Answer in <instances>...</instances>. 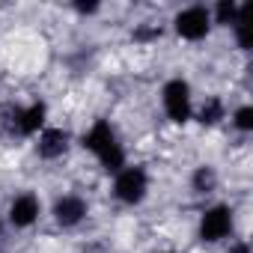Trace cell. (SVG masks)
Here are the masks:
<instances>
[{
  "instance_id": "cell-1",
  "label": "cell",
  "mask_w": 253,
  "mask_h": 253,
  "mask_svg": "<svg viewBox=\"0 0 253 253\" xmlns=\"http://www.w3.org/2000/svg\"><path fill=\"white\" fill-rule=\"evenodd\" d=\"M81 149H86L104 173H119L128 164V152H125V146L116 134V125L110 119H92L86 125L81 134Z\"/></svg>"
},
{
  "instance_id": "cell-2",
  "label": "cell",
  "mask_w": 253,
  "mask_h": 253,
  "mask_svg": "<svg viewBox=\"0 0 253 253\" xmlns=\"http://www.w3.org/2000/svg\"><path fill=\"white\" fill-rule=\"evenodd\" d=\"M235 235V209L229 203H211L197 217V238L203 244H223Z\"/></svg>"
},
{
  "instance_id": "cell-3",
  "label": "cell",
  "mask_w": 253,
  "mask_h": 253,
  "mask_svg": "<svg viewBox=\"0 0 253 253\" xmlns=\"http://www.w3.org/2000/svg\"><path fill=\"white\" fill-rule=\"evenodd\" d=\"M149 188H152V176H149V170L143 164H125L119 173H113L110 194H113L116 203L134 209L149 197Z\"/></svg>"
},
{
  "instance_id": "cell-4",
  "label": "cell",
  "mask_w": 253,
  "mask_h": 253,
  "mask_svg": "<svg viewBox=\"0 0 253 253\" xmlns=\"http://www.w3.org/2000/svg\"><path fill=\"white\" fill-rule=\"evenodd\" d=\"M161 110L173 125H188L194 119V89L188 78H170L161 86Z\"/></svg>"
},
{
  "instance_id": "cell-5",
  "label": "cell",
  "mask_w": 253,
  "mask_h": 253,
  "mask_svg": "<svg viewBox=\"0 0 253 253\" xmlns=\"http://www.w3.org/2000/svg\"><path fill=\"white\" fill-rule=\"evenodd\" d=\"M211 12L209 6L203 3H191V6H182L176 15H173V30L182 42H203L209 39L211 33Z\"/></svg>"
},
{
  "instance_id": "cell-6",
  "label": "cell",
  "mask_w": 253,
  "mask_h": 253,
  "mask_svg": "<svg viewBox=\"0 0 253 253\" xmlns=\"http://www.w3.org/2000/svg\"><path fill=\"white\" fill-rule=\"evenodd\" d=\"M9 131H15L18 137H36L45 125H48V101L36 98L30 104H18L9 107Z\"/></svg>"
},
{
  "instance_id": "cell-7",
  "label": "cell",
  "mask_w": 253,
  "mask_h": 253,
  "mask_svg": "<svg viewBox=\"0 0 253 253\" xmlns=\"http://www.w3.org/2000/svg\"><path fill=\"white\" fill-rule=\"evenodd\" d=\"M39 217H42V197L33 191L15 194L6 206V223L12 229H30L39 223Z\"/></svg>"
},
{
  "instance_id": "cell-8",
  "label": "cell",
  "mask_w": 253,
  "mask_h": 253,
  "mask_svg": "<svg viewBox=\"0 0 253 253\" xmlns=\"http://www.w3.org/2000/svg\"><path fill=\"white\" fill-rule=\"evenodd\" d=\"M51 217L60 229H75L89 217V200L81 194H63L51 206Z\"/></svg>"
},
{
  "instance_id": "cell-9",
  "label": "cell",
  "mask_w": 253,
  "mask_h": 253,
  "mask_svg": "<svg viewBox=\"0 0 253 253\" xmlns=\"http://www.w3.org/2000/svg\"><path fill=\"white\" fill-rule=\"evenodd\" d=\"M72 146V134L60 125H45V128L36 134V155L42 161H60Z\"/></svg>"
},
{
  "instance_id": "cell-10",
  "label": "cell",
  "mask_w": 253,
  "mask_h": 253,
  "mask_svg": "<svg viewBox=\"0 0 253 253\" xmlns=\"http://www.w3.org/2000/svg\"><path fill=\"white\" fill-rule=\"evenodd\" d=\"M229 116V107L220 95H206L200 104H194V119L203 125V128H214Z\"/></svg>"
},
{
  "instance_id": "cell-11",
  "label": "cell",
  "mask_w": 253,
  "mask_h": 253,
  "mask_svg": "<svg viewBox=\"0 0 253 253\" xmlns=\"http://www.w3.org/2000/svg\"><path fill=\"white\" fill-rule=\"evenodd\" d=\"M229 30H232V39H235V48L247 54V51L253 48V39H250V6H247V3L241 6V12H238V18H235V24H232Z\"/></svg>"
},
{
  "instance_id": "cell-12",
  "label": "cell",
  "mask_w": 253,
  "mask_h": 253,
  "mask_svg": "<svg viewBox=\"0 0 253 253\" xmlns=\"http://www.w3.org/2000/svg\"><path fill=\"white\" fill-rule=\"evenodd\" d=\"M244 3H235V0H220V3H214L209 12H211V24L214 27H232L238 12H241Z\"/></svg>"
},
{
  "instance_id": "cell-13",
  "label": "cell",
  "mask_w": 253,
  "mask_h": 253,
  "mask_svg": "<svg viewBox=\"0 0 253 253\" xmlns=\"http://www.w3.org/2000/svg\"><path fill=\"white\" fill-rule=\"evenodd\" d=\"M226 119H229V125H232L238 134H250L253 131V104H247V101L235 104Z\"/></svg>"
},
{
  "instance_id": "cell-14",
  "label": "cell",
  "mask_w": 253,
  "mask_h": 253,
  "mask_svg": "<svg viewBox=\"0 0 253 253\" xmlns=\"http://www.w3.org/2000/svg\"><path fill=\"white\" fill-rule=\"evenodd\" d=\"M191 188H194L197 194H211V191L217 188V170H214L211 164H200V167L194 170V176H191Z\"/></svg>"
},
{
  "instance_id": "cell-15",
  "label": "cell",
  "mask_w": 253,
  "mask_h": 253,
  "mask_svg": "<svg viewBox=\"0 0 253 253\" xmlns=\"http://www.w3.org/2000/svg\"><path fill=\"white\" fill-rule=\"evenodd\" d=\"M226 253H250V241L247 238H232L229 247H226Z\"/></svg>"
},
{
  "instance_id": "cell-16",
  "label": "cell",
  "mask_w": 253,
  "mask_h": 253,
  "mask_svg": "<svg viewBox=\"0 0 253 253\" xmlns=\"http://www.w3.org/2000/svg\"><path fill=\"white\" fill-rule=\"evenodd\" d=\"M75 9H78L81 15H92V12H98V3H78Z\"/></svg>"
},
{
  "instance_id": "cell-17",
  "label": "cell",
  "mask_w": 253,
  "mask_h": 253,
  "mask_svg": "<svg viewBox=\"0 0 253 253\" xmlns=\"http://www.w3.org/2000/svg\"><path fill=\"white\" fill-rule=\"evenodd\" d=\"M3 226H6V220H3V217H0V235H3Z\"/></svg>"
},
{
  "instance_id": "cell-18",
  "label": "cell",
  "mask_w": 253,
  "mask_h": 253,
  "mask_svg": "<svg viewBox=\"0 0 253 253\" xmlns=\"http://www.w3.org/2000/svg\"><path fill=\"white\" fill-rule=\"evenodd\" d=\"M158 253H182V250H158Z\"/></svg>"
}]
</instances>
